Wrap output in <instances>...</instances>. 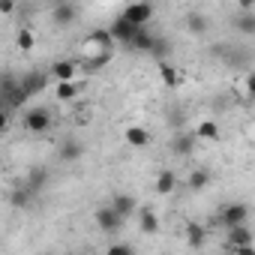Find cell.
<instances>
[{
    "label": "cell",
    "instance_id": "obj_1",
    "mask_svg": "<svg viewBox=\"0 0 255 255\" xmlns=\"http://www.w3.org/2000/svg\"><path fill=\"white\" fill-rule=\"evenodd\" d=\"M24 129L27 132H33V135H42V132H48L51 129V111L48 108H30L27 114H24Z\"/></svg>",
    "mask_w": 255,
    "mask_h": 255
},
{
    "label": "cell",
    "instance_id": "obj_2",
    "mask_svg": "<svg viewBox=\"0 0 255 255\" xmlns=\"http://www.w3.org/2000/svg\"><path fill=\"white\" fill-rule=\"evenodd\" d=\"M120 15L129 18V21L138 24V27H147V21L153 18V3H150V0H135V3H129Z\"/></svg>",
    "mask_w": 255,
    "mask_h": 255
},
{
    "label": "cell",
    "instance_id": "obj_3",
    "mask_svg": "<svg viewBox=\"0 0 255 255\" xmlns=\"http://www.w3.org/2000/svg\"><path fill=\"white\" fill-rule=\"evenodd\" d=\"M246 219H249V207L240 204V201L222 204V210H219V222H222L225 228H231V225H243Z\"/></svg>",
    "mask_w": 255,
    "mask_h": 255
},
{
    "label": "cell",
    "instance_id": "obj_4",
    "mask_svg": "<svg viewBox=\"0 0 255 255\" xmlns=\"http://www.w3.org/2000/svg\"><path fill=\"white\" fill-rule=\"evenodd\" d=\"M120 225H123V216L108 204V207H99L96 210V228L99 231H105V234H114V231H120Z\"/></svg>",
    "mask_w": 255,
    "mask_h": 255
},
{
    "label": "cell",
    "instance_id": "obj_5",
    "mask_svg": "<svg viewBox=\"0 0 255 255\" xmlns=\"http://www.w3.org/2000/svg\"><path fill=\"white\" fill-rule=\"evenodd\" d=\"M111 33H114L117 42L132 45V39H135V33H138V24H132L129 18H123V15H117V18L111 21Z\"/></svg>",
    "mask_w": 255,
    "mask_h": 255
},
{
    "label": "cell",
    "instance_id": "obj_6",
    "mask_svg": "<svg viewBox=\"0 0 255 255\" xmlns=\"http://www.w3.org/2000/svg\"><path fill=\"white\" fill-rule=\"evenodd\" d=\"M198 141H201V138H198L195 129H192V132H177V135L171 138V153H174V156H192V150H195Z\"/></svg>",
    "mask_w": 255,
    "mask_h": 255
},
{
    "label": "cell",
    "instance_id": "obj_7",
    "mask_svg": "<svg viewBox=\"0 0 255 255\" xmlns=\"http://www.w3.org/2000/svg\"><path fill=\"white\" fill-rule=\"evenodd\" d=\"M228 249H252V231L246 228V222L228 228Z\"/></svg>",
    "mask_w": 255,
    "mask_h": 255
},
{
    "label": "cell",
    "instance_id": "obj_8",
    "mask_svg": "<svg viewBox=\"0 0 255 255\" xmlns=\"http://www.w3.org/2000/svg\"><path fill=\"white\" fill-rule=\"evenodd\" d=\"M75 18H78V9H75V3H57V6L51 9V21H54V24H60V27L72 24Z\"/></svg>",
    "mask_w": 255,
    "mask_h": 255
},
{
    "label": "cell",
    "instance_id": "obj_9",
    "mask_svg": "<svg viewBox=\"0 0 255 255\" xmlns=\"http://www.w3.org/2000/svg\"><path fill=\"white\" fill-rule=\"evenodd\" d=\"M123 138H126V144H129V147H147L150 144V132L144 129V126H126Z\"/></svg>",
    "mask_w": 255,
    "mask_h": 255
},
{
    "label": "cell",
    "instance_id": "obj_10",
    "mask_svg": "<svg viewBox=\"0 0 255 255\" xmlns=\"http://www.w3.org/2000/svg\"><path fill=\"white\" fill-rule=\"evenodd\" d=\"M51 75H54L57 81H75L78 63H75V60H57V63L51 66Z\"/></svg>",
    "mask_w": 255,
    "mask_h": 255
},
{
    "label": "cell",
    "instance_id": "obj_11",
    "mask_svg": "<svg viewBox=\"0 0 255 255\" xmlns=\"http://www.w3.org/2000/svg\"><path fill=\"white\" fill-rule=\"evenodd\" d=\"M21 87L27 90V96H33V93H39V90L48 87V75H45V72H27V75L21 78Z\"/></svg>",
    "mask_w": 255,
    "mask_h": 255
},
{
    "label": "cell",
    "instance_id": "obj_12",
    "mask_svg": "<svg viewBox=\"0 0 255 255\" xmlns=\"http://www.w3.org/2000/svg\"><path fill=\"white\" fill-rule=\"evenodd\" d=\"M234 30H240L243 36H255V12L252 9H240L234 15Z\"/></svg>",
    "mask_w": 255,
    "mask_h": 255
},
{
    "label": "cell",
    "instance_id": "obj_13",
    "mask_svg": "<svg viewBox=\"0 0 255 255\" xmlns=\"http://www.w3.org/2000/svg\"><path fill=\"white\" fill-rule=\"evenodd\" d=\"M186 243L192 246V249H201L204 246V240H207V228L204 225H198V222H186Z\"/></svg>",
    "mask_w": 255,
    "mask_h": 255
},
{
    "label": "cell",
    "instance_id": "obj_14",
    "mask_svg": "<svg viewBox=\"0 0 255 255\" xmlns=\"http://www.w3.org/2000/svg\"><path fill=\"white\" fill-rule=\"evenodd\" d=\"M153 45H156V36H153L147 27H138V33H135V39H132V45H129V48L150 54V51H153Z\"/></svg>",
    "mask_w": 255,
    "mask_h": 255
},
{
    "label": "cell",
    "instance_id": "obj_15",
    "mask_svg": "<svg viewBox=\"0 0 255 255\" xmlns=\"http://www.w3.org/2000/svg\"><path fill=\"white\" fill-rule=\"evenodd\" d=\"M174 189H177V174L168 171V168H162V171L156 174V192H159V195H171Z\"/></svg>",
    "mask_w": 255,
    "mask_h": 255
},
{
    "label": "cell",
    "instance_id": "obj_16",
    "mask_svg": "<svg viewBox=\"0 0 255 255\" xmlns=\"http://www.w3.org/2000/svg\"><path fill=\"white\" fill-rule=\"evenodd\" d=\"M111 207L126 219V216H129V213H135V207H138V201H135V195H114V201H111Z\"/></svg>",
    "mask_w": 255,
    "mask_h": 255
},
{
    "label": "cell",
    "instance_id": "obj_17",
    "mask_svg": "<svg viewBox=\"0 0 255 255\" xmlns=\"http://www.w3.org/2000/svg\"><path fill=\"white\" fill-rule=\"evenodd\" d=\"M138 225H141L144 234H159V219H156V213L150 207H141L138 210Z\"/></svg>",
    "mask_w": 255,
    "mask_h": 255
},
{
    "label": "cell",
    "instance_id": "obj_18",
    "mask_svg": "<svg viewBox=\"0 0 255 255\" xmlns=\"http://www.w3.org/2000/svg\"><path fill=\"white\" fill-rule=\"evenodd\" d=\"M207 183H210V171H207V168H195V171H189V177H186V186H189L192 192L207 189Z\"/></svg>",
    "mask_w": 255,
    "mask_h": 255
},
{
    "label": "cell",
    "instance_id": "obj_19",
    "mask_svg": "<svg viewBox=\"0 0 255 255\" xmlns=\"http://www.w3.org/2000/svg\"><path fill=\"white\" fill-rule=\"evenodd\" d=\"M195 132H198L201 141H216V138H219V123H216V120H201V123L195 126Z\"/></svg>",
    "mask_w": 255,
    "mask_h": 255
},
{
    "label": "cell",
    "instance_id": "obj_20",
    "mask_svg": "<svg viewBox=\"0 0 255 255\" xmlns=\"http://www.w3.org/2000/svg\"><path fill=\"white\" fill-rule=\"evenodd\" d=\"M90 42L96 45V48H111L117 39H114V33H111V27H96L93 33H90Z\"/></svg>",
    "mask_w": 255,
    "mask_h": 255
},
{
    "label": "cell",
    "instance_id": "obj_21",
    "mask_svg": "<svg viewBox=\"0 0 255 255\" xmlns=\"http://www.w3.org/2000/svg\"><path fill=\"white\" fill-rule=\"evenodd\" d=\"M78 84L75 81H57V87H54V96L60 99V102H69V99H75L78 96Z\"/></svg>",
    "mask_w": 255,
    "mask_h": 255
},
{
    "label": "cell",
    "instance_id": "obj_22",
    "mask_svg": "<svg viewBox=\"0 0 255 255\" xmlns=\"http://www.w3.org/2000/svg\"><path fill=\"white\" fill-rule=\"evenodd\" d=\"M81 153H84V147L78 144V141H63V147H60V159L63 162H75V159H81Z\"/></svg>",
    "mask_w": 255,
    "mask_h": 255
},
{
    "label": "cell",
    "instance_id": "obj_23",
    "mask_svg": "<svg viewBox=\"0 0 255 255\" xmlns=\"http://www.w3.org/2000/svg\"><path fill=\"white\" fill-rule=\"evenodd\" d=\"M159 78H162L168 87H177V84H180V75H177V69H174L168 60H159Z\"/></svg>",
    "mask_w": 255,
    "mask_h": 255
},
{
    "label": "cell",
    "instance_id": "obj_24",
    "mask_svg": "<svg viewBox=\"0 0 255 255\" xmlns=\"http://www.w3.org/2000/svg\"><path fill=\"white\" fill-rule=\"evenodd\" d=\"M33 192H36L33 186H27V183H21V186H18V189H15L12 195H9V201H12L15 207H27V204H30V195H33Z\"/></svg>",
    "mask_w": 255,
    "mask_h": 255
},
{
    "label": "cell",
    "instance_id": "obj_25",
    "mask_svg": "<svg viewBox=\"0 0 255 255\" xmlns=\"http://www.w3.org/2000/svg\"><path fill=\"white\" fill-rule=\"evenodd\" d=\"M186 27H189L195 36H201V33H207V18H204L201 12H189V15H186Z\"/></svg>",
    "mask_w": 255,
    "mask_h": 255
},
{
    "label": "cell",
    "instance_id": "obj_26",
    "mask_svg": "<svg viewBox=\"0 0 255 255\" xmlns=\"http://www.w3.org/2000/svg\"><path fill=\"white\" fill-rule=\"evenodd\" d=\"M24 183L33 186V189H39L42 183H48V168H30L27 177H24Z\"/></svg>",
    "mask_w": 255,
    "mask_h": 255
},
{
    "label": "cell",
    "instance_id": "obj_27",
    "mask_svg": "<svg viewBox=\"0 0 255 255\" xmlns=\"http://www.w3.org/2000/svg\"><path fill=\"white\" fill-rule=\"evenodd\" d=\"M15 42H18V48H21V51H30V48L36 45V36H33V30L21 27V30H18V39H15Z\"/></svg>",
    "mask_w": 255,
    "mask_h": 255
},
{
    "label": "cell",
    "instance_id": "obj_28",
    "mask_svg": "<svg viewBox=\"0 0 255 255\" xmlns=\"http://www.w3.org/2000/svg\"><path fill=\"white\" fill-rule=\"evenodd\" d=\"M168 51H171V45H168L162 36H156V45H153V51H150V54H153L156 60H165V54H168Z\"/></svg>",
    "mask_w": 255,
    "mask_h": 255
},
{
    "label": "cell",
    "instance_id": "obj_29",
    "mask_svg": "<svg viewBox=\"0 0 255 255\" xmlns=\"http://www.w3.org/2000/svg\"><path fill=\"white\" fill-rule=\"evenodd\" d=\"M108 252H111V255H129V252H132V246H129V243H114Z\"/></svg>",
    "mask_w": 255,
    "mask_h": 255
},
{
    "label": "cell",
    "instance_id": "obj_30",
    "mask_svg": "<svg viewBox=\"0 0 255 255\" xmlns=\"http://www.w3.org/2000/svg\"><path fill=\"white\" fill-rule=\"evenodd\" d=\"M243 87H246V93H249V96L255 99V72H249V75H246V81H243Z\"/></svg>",
    "mask_w": 255,
    "mask_h": 255
},
{
    "label": "cell",
    "instance_id": "obj_31",
    "mask_svg": "<svg viewBox=\"0 0 255 255\" xmlns=\"http://www.w3.org/2000/svg\"><path fill=\"white\" fill-rule=\"evenodd\" d=\"M0 12H3V15H12V12H15V0H0Z\"/></svg>",
    "mask_w": 255,
    "mask_h": 255
},
{
    "label": "cell",
    "instance_id": "obj_32",
    "mask_svg": "<svg viewBox=\"0 0 255 255\" xmlns=\"http://www.w3.org/2000/svg\"><path fill=\"white\" fill-rule=\"evenodd\" d=\"M237 6H240V9H252V6H255V0H237Z\"/></svg>",
    "mask_w": 255,
    "mask_h": 255
}]
</instances>
